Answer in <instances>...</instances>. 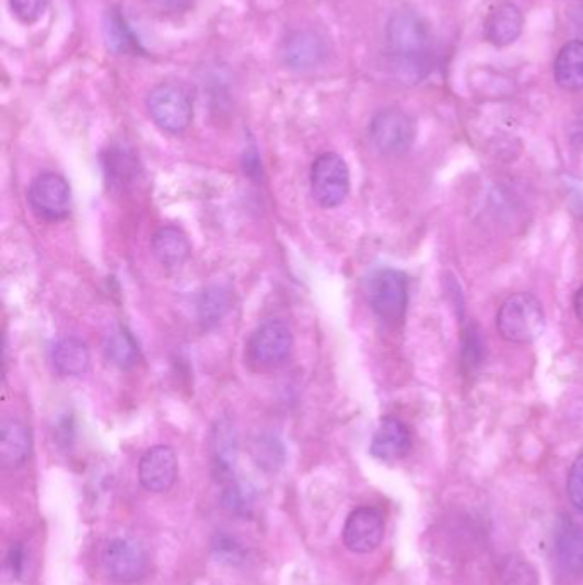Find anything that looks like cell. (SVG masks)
Here are the masks:
<instances>
[{"label":"cell","instance_id":"6da1fadb","mask_svg":"<svg viewBox=\"0 0 583 585\" xmlns=\"http://www.w3.org/2000/svg\"><path fill=\"white\" fill-rule=\"evenodd\" d=\"M387 45L394 78L403 84L421 83L430 71V30L418 12L400 9L387 23Z\"/></svg>","mask_w":583,"mask_h":585},{"label":"cell","instance_id":"7a4b0ae2","mask_svg":"<svg viewBox=\"0 0 583 585\" xmlns=\"http://www.w3.org/2000/svg\"><path fill=\"white\" fill-rule=\"evenodd\" d=\"M546 329V312L543 303L527 291L506 296L498 308L497 330L512 344L536 341Z\"/></svg>","mask_w":583,"mask_h":585},{"label":"cell","instance_id":"3957f363","mask_svg":"<svg viewBox=\"0 0 583 585\" xmlns=\"http://www.w3.org/2000/svg\"><path fill=\"white\" fill-rule=\"evenodd\" d=\"M149 117L168 134H182L190 127L194 103L188 91L176 83H161L145 98Z\"/></svg>","mask_w":583,"mask_h":585},{"label":"cell","instance_id":"277c9868","mask_svg":"<svg viewBox=\"0 0 583 585\" xmlns=\"http://www.w3.org/2000/svg\"><path fill=\"white\" fill-rule=\"evenodd\" d=\"M366 295L373 314L380 320L385 324H399L408 311V276L397 269H380L370 278Z\"/></svg>","mask_w":583,"mask_h":585},{"label":"cell","instance_id":"5b68a950","mask_svg":"<svg viewBox=\"0 0 583 585\" xmlns=\"http://www.w3.org/2000/svg\"><path fill=\"white\" fill-rule=\"evenodd\" d=\"M293 330L281 318L264 320L247 342L248 362L257 368L281 366L293 351Z\"/></svg>","mask_w":583,"mask_h":585},{"label":"cell","instance_id":"8992f818","mask_svg":"<svg viewBox=\"0 0 583 585\" xmlns=\"http://www.w3.org/2000/svg\"><path fill=\"white\" fill-rule=\"evenodd\" d=\"M310 187L315 201L325 209L339 208L351 187L348 163L336 153L317 156L310 172Z\"/></svg>","mask_w":583,"mask_h":585},{"label":"cell","instance_id":"52a82bcc","mask_svg":"<svg viewBox=\"0 0 583 585\" xmlns=\"http://www.w3.org/2000/svg\"><path fill=\"white\" fill-rule=\"evenodd\" d=\"M105 574L117 584H138L149 570L148 554L139 542L129 538H114L102 550Z\"/></svg>","mask_w":583,"mask_h":585},{"label":"cell","instance_id":"ba28073f","mask_svg":"<svg viewBox=\"0 0 583 585\" xmlns=\"http://www.w3.org/2000/svg\"><path fill=\"white\" fill-rule=\"evenodd\" d=\"M416 138L415 120L400 108H385L370 124V139L385 156H399L411 148Z\"/></svg>","mask_w":583,"mask_h":585},{"label":"cell","instance_id":"9c48e42d","mask_svg":"<svg viewBox=\"0 0 583 585\" xmlns=\"http://www.w3.org/2000/svg\"><path fill=\"white\" fill-rule=\"evenodd\" d=\"M71 187L59 173H39L28 190V202L36 217L59 221L71 212Z\"/></svg>","mask_w":583,"mask_h":585},{"label":"cell","instance_id":"30bf717a","mask_svg":"<svg viewBox=\"0 0 583 585\" xmlns=\"http://www.w3.org/2000/svg\"><path fill=\"white\" fill-rule=\"evenodd\" d=\"M384 514L375 507H360L349 514L342 539L352 553H372L384 541Z\"/></svg>","mask_w":583,"mask_h":585},{"label":"cell","instance_id":"8fae6325","mask_svg":"<svg viewBox=\"0 0 583 585\" xmlns=\"http://www.w3.org/2000/svg\"><path fill=\"white\" fill-rule=\"evenodd\" d=\"M178 459L168 445L149 448L139 463V481L151 493H165L175 484Z\"/></svg>","mask_w":583,"mask_h":585},{"label":"cell","instance_id":"7c38bea8","mask_svg":"<svg viewBox=\"0 0 583 585\" xmlns=\"http://www.w3.org/2000/svg\"><path fill=\"white\" fill-rule=\"evenodd\" d=\"M327 54L329 50H327L325 39L308 30L291 33L282 45V60L293 71H310V69L318 68Z\"/></svg>","mask_w":583,"mask_h":585},{"label":"cell","instance_id":"4fadbf2b","mask_svg":"<svg viewBox=\"0 0 583 585\" xmlns=\"http://www.w3.org/2000/svg\"><path fill=\"white\" fill-rule=\"evenodd\" d=\"M412 438L408 424L394 417L384 418L380 421L378 429L372 438L370 452L376 459L392 463L403 459L411 451Z\"/></svg>","mask_w":583,"mask_h":585},{"label":"cell","instance_id":"5bb4252c","mask_svg":"<svg viewBox=\"0 0 583 585\" xmlns=\"http://www.w3.org/2000/svg\"><path fill=\"white\" fill-rule=\"evenodd\" d=\"M556 560L570 574H583V529L570 517H560L555 527Z\"/></svg>","mask_w":583,"mask_h":585},{"label":"cell","instance_id":"9a60e30c","mask_svg":"<svg viewBox=\"0 0 583 585\" xmlns=\"http://www.w3.org/2000/svg\"><path fill=\"white\" fill-rule=\"evenodd\" d=\"M524 30V14L513 2H501L485 23L486 38L494 47L515 44Z\"/></svg>","mask_w":583,"mask_h":585},{"label":"cell","instance_id":"2e32d148","mask_svg":"<svg viewBox=\"0 0 583 585\" xmlns=\"http://www.w3.org/2000/svg\"><path fill=\"white\" fill-rule=\"evenodd\" d=\"M33 438L26 424L5 420L0 429V460L8 469L21 468L32 456Z\"/></svg>","mask_w":583,"mask_h":585},{"label":"cell","instance_id":"e0dca14e","mask_svg":"<svg viewBox=\"0 0 583 585\" xmlns=\"http://www.w3.org/2000/svg\"><path fill=\"white\" fill-rule=\"evenodd\" d=\"M90 350H88L86 342L79 338L59 339L51 350V363L56 368L57 374L63 377H79L84 375L90 368Z\"/></svg>","mask_w":583,"mask_h":585},{"label":"cell","instance_id":"ac0fdd59","mask_svg":"<svg viewBox=\"0 0 583 585\" xmlns=\"http://www.w3.org/2000/svg\"><path fill=\"white\" fill-rule=\"evenodd\" d=\"M151 250L158 262L166 268H178L190 257V242L187 235L176 226H163L154 233Z\"/></svg>","mask_w":583,"mask_h":585},{"label":"cell","instance_id":"d6986e66","mask_svg":"<svg viewBox=\"0 0 583 585\" xmlns=\"http://www.w3.org/2000/svg\"><path fill=\"white\" fill-rule=\"evenodd\" d=\"M555 81L561 90L582 91L583 90V42L573 39L568 42L560 54L556 57Z\"/></svg>","mask_w":583,"mask_h":585},{"label":"cell","instance_id":"ffe728a7","mask_svg":"<svg viewBox=\"0 0 583 585\" xmlns=\"http://www.w3.org/2000/svg\"><path fill=\"white\" fill-rule=\"evenodd\" d=\"M105 356L112 365L120 370H130L138 365L139 346L129 330L118 327L112 335L106 336L103 344Z\"/></svg>","mask_w":583,"mask_h":585},{"label":"cell","instance_id":"44dd1931","mask_svg":"<svg viewBox=\"0 0 583 585\" xmlns=\"http://www.w3.org/2000/svg\"><path fill=\"white\" fill-rule=\"evenodd\" d=\"M211 447L218 472L221 476L230 475L236 460V447L238 445H236L235 429L226 420L218 421L214 429H212Z\"/></svg>","mask_w":583,"mask_h":585},{"label":"cell","instance_id":"7402d4cb","mask_svg":"<svg viewBox=\"0 0 583 585\" xmlns=\"http://www.w3.org/2000/svg\"><path fill=\"white\" fill-rule=\"evenodd\" d=\"M103 32H105L106 47L115 54H130L139 48L138 38L130 32L126 17L121 16L117 9H112L106 14Z\"/></svg>","mask_w":583,"mask_h":585},{"label":"cell","instance_id":"603a6c76","mask_svg":"<svg viewBox=\"0 0 583 585\" xmlns=\"http://www.w3.org/2000/svg\"><path fill=\"white\" fill-rule=\"evenodd\" d=\"M494 585H539L536 569L518 554L503 558L494 574Z\"/></svg>","mask_w":583,"mask_h":585},{"label":"cell","instance_id":"cb8c5ba5","mask_svg":"<svg viewBox=\"0 0 583 585\" xmlns=\"http://www.w3.org/2000/svg\"><path fill=\"white\" fill-rule=\"evenodd\" d=\"M200 318L205 324H215L223 317L224 312L228 311V296L220 288L209 290L205 293L199 305Z\"/></svg>","mask_w":583,"mask_h":585},{"label":"cell","instance_id":"d4e9b609","mask_svg":"<svg viewBox=\"0 0 583 585\" xmlns=\"http://www.w3.org/2000/svg\"><path fill=\"white\" fill-rule=\"evenodd\" d=\"M50 0H9L11 11L21 23H36L39 17L44 16Z\"/></svg>","mask_w":583,"mask_h":585},{"label":"cell","instance_id":"484cf974","mask_svg":"<svg viewBox=\"0 0 583 585\" xmlns=\"http://www.w3.org/2000/svg\"><path fill=\"white\" fill-rule=\"evenodd\" d=\"M568 496L572 500L573 507L583 514V452L572 464L568 475Z\"/></svg>","mask_w":583,"mask_h":585},{"label":"cell","instance_id":"4316f807","mask_svg":"<svg viewBox=\"0 0 583 585\" xmlns=\"http://www.w3.org/2000/svg\"><path fill=\"white\" fill-rule=\"evenodd\" d=\"M482 348L485 344H482L479 332H476L474 326L467 327L464 330V362L470 366L481 363Z\"/></svg>","mask_w":583,"mask_h":585},{"label":"cell","instance_id":"83f0119b","mask_svg":"<svg viewBox=\"0 0 583 585\" xmlns=\"http://www.w3.org/2000/svg\"><path fill=\"white\" fill-rule=\"evenodd\" d=\"M151 9L163 12V14H176V12H184L188 5L193 4V0H145Z\"/></svg>","mask_w":583,"mask_h":585},{"label":"cell","instance_id":"f1b7e54d","mask_svg":"<svg viewBox=\"0 0 583 585\" xmlns=\"http://www.w3.org/2000/svg\"><path fill=\"white\" fill-rule=\"evenodd\" d=\"M8 565L11 569L12 574L20 575L23 572L24 566V550L21 542H14L11 548H9L8 553Z\"/></svg>","mask_w":583,"mask_h":585},{"label":"cell","instance_id":"f546056e","mask_svg":"<svg viewBox=\"0 0 583 585\" xmlns=\"http://www.w3.org/2000/svg\"><path fill=\"white\" fill-rule=\"evenodd\" d=\"M573 311H575L576 318L583 324V286L573 296Z\"/></svg>","mask_w":583,"mask_h":585}]
</instances>
